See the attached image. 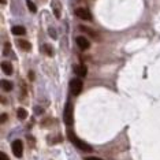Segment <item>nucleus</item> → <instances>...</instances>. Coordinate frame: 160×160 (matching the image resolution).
I'll return each instance as SVG.
<instances>
[{
  "label": "nucleus",
  "mask_w": 160,
  "mask_h": 160,
  "mask_svg": "<svg viewBox=\"0 0 160 160\" xmlns=\"http://www.w3.org/2000/svg\"><path fill=\"white\" fill-rule=\"evenodd\" d=\"M11 149H12V153L15 158H22L23 156V142L21 140H15L11 144Z\"/></svg>",
  "instance_id": "3"
},
{
  "label": "nucleus",
  "mask_w": 160,
  "mask_h": 160,
  "mask_svg": "<svg viewBox=\"0 0 160 160\" xmlns=\"http://www.w3.org/2000/svg\"><path fill=\"white\" fill-rule=\"evenodd\" d=\"M85 160H103V159H100V158H96V156H89V158H86Z\"/></svg>",
  "instance_id": "19"
},
{
  "label": "nucleus",
  "mask_w": 160,
  "mask_h": 160,
  "mask_svg": "<svg viewBox=\"0 0 160 160\" xmlns=\"http://www.w3.org/2000/svg\"><path fill=\"white\" fill-rule=\"evenodd\" d=\"M82 86H83V83H82L81 79H79V78H74L70 82V90H71V93L74 94V96H78V94L82 92Z\"/></svg>",
  "instance_id": "4"
},
{
  "label": "nucleus",
  "mask_w": 160,
  "mask_h": 160,
  "mask_svg": "<svg viewBox=\"0 0 160 160\" xmlns=\"http://www.w3.org/2000/svg\"><path fill=\"white\" fill-rule=\"evenodd\" d=\"M41 49L44 51V52H45L48 56H53V48H52V47H49L48 44H44V45L41 47Z\"/></svg>",
  "instance_id": "13"
},
{
  "label": "nucleus",
  "mask_w": 160,
  "mask_h": 160,
  "mask_svg": "<svg viewBox=\"0 0 160 160\" xmlns=\"http://www.w3.org/2000/svg\"><path fill=\"white\" fill-rule=\"evenodd\" d=\"M72 70H74V72L77 75H79V77H86V74H88V70H86V67L83 66V64H74L72 66Z\"/></svg>",
  "instance_id": "7"
},
{
  "label": "nucleus",
  "mask_w": 160,
  "mask_h": 160,
  "mask_svg": "<svg viewBox=\"0 0 160 160\" xmlns=\"http://www.w3.org/2000/svg\"><path fill=\"white\" fill-rule=\"evenodd\" d=\"M7 118H8V115H7V114H2V123H6Z\"/></svg>",
  "instance_id": "18"
},
{
  "label": "nucleus",
  "mask_w": 160,
  "mask_h": 160,
  "mask_svg": "<svg viewBox=\"0 0 160 160\" xmlns=\"http://www.w3.org/2000/svg\"><path fill=\"white\" fill-rule=\"evenodd\" d=\"M63 119L67 126H71L72 122H74V108H72L71 101L66 103V107H64V111H63Z\"/></svg>",
  "instance_id": "2"
},
{
  "label": "nucleus",
  "mask_w": 160,
  "mask_h": 160,
  "mask_svg": "<svg viewBox=\"0 0 160 160\" xmlns=\"http://www.w3.org/2000/svg\"><path fill=\"white\" fill-rule=\"evenodd\" d=\"M75 15L78 18H81L83 21H90L92 19V14L88 8H83V7H79V8L75 10Z\"/></svg>",
  "instance_id": "5"
},
{
  "label": "nucleus",
  "mask_w": 160,
  "mask_h": 160,
  "mask_svg": "<svg viewBox=\"0 0 160 160\" xmlns=\"http://www.w3.org/2000/svg\"><path fill=\"white\" fill-rule=\"evenodd\" d=\"M0 160H10V158L4 153V152H2V153H0Z\"/></svg>",
  "instance_id": "17"
},
{
  "label": "nucleus",
  "mask_w": 160,
  "mask_h": 160,
  "mask_svg": "<svg viewBox=\"0 0 160 160\" xmlns=\"http://www.w3.org/2000/svg\"><path fill=\"white\" fill-rule=\"evenodd\" d=\"M2 70L7 75L12 74V64L10 63V62H3V63H2Z\"/></svg>",
  "instance_id": "9"
},
{
  "label": "nucleus",
  "mask_w": 160,
  "mask_h": 160,
  "mask_svg": "<svg viewBox=\"0 0 160 160\" xmlns=\"http://www.w3.org/2000/svg\"><path fill=\"white\" fill-rule=\"evenodd\" d=\"M29 79H32V81L34 79V72L33 71H29Z\"/></svg>",
  "instance_id": "20"
},
{
  "label": "nucleus",
  "mask_w": 160,
  "mask_h": 160,
  "mask_svg": "<svg viewBox=\"0 0 160 160\" xmlns=\"http://www.w3.org/2000/svg\"><path fill=\"white\" fill-rule=\"evenodd\" d=\"M36 114H42V108H41V110H40V107H36Z\"/></svg>",
  "instance_id": "21"
},
{
  "label": "nucleus",
  "mask_w": 160,
  "mask_h": 160,
  "mask_svg": "<svg viewBox=\"0 0 160 160\" xmlns=\"http://www.w3.org/2000/svg\"><path fill=\"white\" fill-rule=\"evenodd\" d=\"M67 137H68V140H70V142L74 144L78 149H81V151H83V152H92V147H90L89 144H86L85 141H82L81 138H78L74 134L72 130H70V129L67 130Z\"/></svg>",
  "instance_id": "1"
},
{
  "label": "nucleus",
  "mask_w": 160,
  "mask_h": 160,
  "mask_svg": "<svg viewBox=\"0 0 160 160\" xmlns=\"http://www.w3.org/2000/svg\"><path fill=\"white\" fill-rule=\"evenodd\" d=\"M11 32H12V34H15V36H23L26 33V29L23 26H14L11 29Z\"/></svg>",
  "instance_id": "11"
},
{
  "label": "nucleus",
  "mask_w": 160,
  "mask_h": 160,
  "mask_svg": "<svg viewBox=\"0 0 160 160\" xmlns=\"http://www.w3.org/2000/svg\"><path fill=\"white\" fill-rule=\"evenodd\" d=\"M2 86H3V89H4V90L10 92V90L12 89V82L7 81V79H3V81H2Z\"/></svg>",
  "instance_id": "14"
},
{
  "label": "nucleus",
  "mask_w": 160,
  "mask_h": 160,
  "mask_svg": "<svg viewBox=\"0 0 160 160\" xmlns=\"http://www.w3.org/2000/svg\"><path fill=\"white\" fill-rule=\"evenodd\" d=\"M26 6H28V8L32 12H36L37 11V7L34 6V3L33 2H30V0H26Z\"/></svg>",
  "instance_id": "16"
},
{
  "label": "nucleus",
  "mask_w": 160,
  "mask_h": 160,
  "mask_svg": "<svg viewBox=\"0 0 160 160\" xmlns=\"http://www.w3.org/2000/svg\"><path fill=\"white\" fill-rule=\"evenodd\" d=\"M79 30H83L86 34H89L92 38H99V34H97V32H94L93 29H90L88 26H82V25H81V26H79Z\"/></svg>",
  "instance_id": "8"
},
{
  "label": "nucleus",
  "mask_w": 160,
  "mask_h": 160,
  "mask_svg": "<svg viewBox=\"0 0 160 160\" xmlns=\"http://www.w3.org/2000/svg\"><path fill=\"white\" fill-rule=\"evenodd\" d=\"M17 116H18V119H21V121H25V119L28 118V111L25 110V108H18Z\"/></svg>",
  "instance_id": "12"
},
{
  "label": "nucleus",
  "mask_w": 160,
  "mask_h": 160,
  "mask_svg": "<svg viewBox=\"0 0 160 160\" xmlns=\"http://www.w3.org/2000/svg\"><path fill=\"white\" fill-rule=\"evenodd\" d=\"M75 42H77L78 48H79V49H82V51H86V49H89V47H90V42H89V40L86 38V37H83V36H79V37H77V38H75Z\"/></svg>",
  "instance_id": "6"
},
{
  "label": "nucleus",
  "mask_w": 160,
  "mask_h": 160,
  "mask_svg": "<svg viewBox=\"0 0 160 160\" xmlns=\"http://www.w3.org/2000/svg\"><path fill=\"white\" fill-rule=\"evenodd\" d=\"M2 2V4H6V0H0Z\"/></svg>",
  "instance_id": "22"
},
{
  "label": "nucleus",
  "mask_w": 160,
  "mask_h": 160,
  "mask_svg": "<svg viewBox=\"0 0 160 160\" xmlns=\"http://www.w3.org/2000/svg\"><path fill=\"white\" fill-rule=\"evenodd\" d=\"M53 12H55L56 18H60V4L58 2L53 3Z\"/></svg>",
  "instance_id": "15"
},
{
  "label": "nucleus",
  "mask_w": 160,
  "mask_h": 160,
  "mask_svg": "<svg viewBox=\"0 0 160 160\" xmlns=\"http://www.w3.org/2000/svg\"><path fill=\"white\" fill-rule=\"evenodd\" d=\"M18 47H19L21 49H23V51H30L32 49L30 42H28L26 40H19V41H18Z\"/></svg>",
  "instance_id": "10"
}]
</instances>
